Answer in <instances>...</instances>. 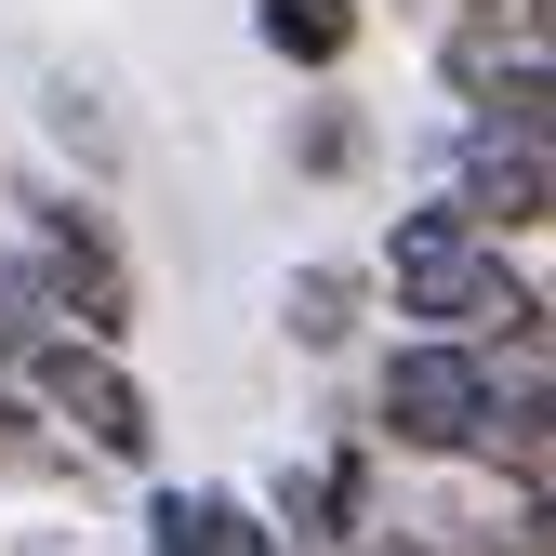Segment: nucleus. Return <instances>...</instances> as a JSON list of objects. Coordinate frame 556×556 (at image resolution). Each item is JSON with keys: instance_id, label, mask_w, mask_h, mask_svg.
I'll return each mask as SVG.
<instances>
[{"instance_id": "f257e3e1", "label": "nucleus", "mask_w": 556, "mask_h": 556, "mask_svg": "<svg viewBox=\"0 0 556 556\" xmlns=\"http://www.w3.org/2000/svg\"><path fill=\"white\" fill-rule=\"evenodd\" d=\"M384 292H397V318L464 331V344H491V331H543V292L504 265V239H477V226L451 213V199H425V213L384 226Z\"/></svg>"}, {"instance_id": "423d86ee", "label": "nucleus", "mask_w": 556, "mask_h": 556, "mask_svg": "<svg viewBox=\"0 0 556 556\" xmlns=\"http://www.w3.org/2000/svg\"><path fill=\"white\" fill-rule=\"evenodd\" d=\"M147 556H292L265 530V504H239V491H160L147 504Z\"/></svg>"}, {"instance_id": "0eeeda50", "label": "nucleus", "mask_w": 556, "mask_h": 556, "mask_svg": "<svg viewBox=\"0 0 556 556\" xmlns=\"http://www.w3.org/2000/svg\"><path fill=\"white\" fill-rule=\"evenodd\" d=\"M358 318H371V278L358 265H292V278H278V331H292L305 358H344Z\"/></svg>"}, {"instance_id": "1a4fd4ad", "label": "nucleus", "mask_w": 556, "mask_h": 556, "mask_svg": "<svg viewBox=\"0 0 556 556\" xmlns=\"http://www.w3.org/2000/svg\"><path fill=\"white\" fill-rule=\"evenodd\" d=\"M292 160H305V173H358V160H371V119H358V106H305Z\"/></svg>"}, {"instance_id": "20e7f679", "label": "nucleus", "mask_w": 556, "mask_h": 556, "mask_svg": "<svg viewBox=\"0 0 556 556\" xmlns=\"http://www.w3.org/2000/svg\"><path fill=\"white\" fill-rule=\"evenodd\" d=\"M27 278H40V305L66 331L132 344V265H119V239H106L93 199H40V213H27Z\"/></svg>"}, {"instance_id": "f03ea898", "label": "nucleus", "mask_w": 556, "mask_h": 556, "mask_svg": "<svg viewBox=\"0 0 556 556\" xmlns=\"http://www.w3.org/2000/svg\"><path fill=\"white\" fill-rule=\"evenodd\" d=\"M491 397H504L491 344H464V331H410L397 358L371 371V451H397V464H464L477 425H491Z\"/></svg>"}, {"instance_id": "9b49d317", "label": "nucleus", "mask_w": 556, "mask_h": 556, "mask_svg": "<svg viewBox=\"0 0 556 556\" xmlns=\"http://www.w3.org/2000/svg\"><path fill=\"white\" fill-rule=\"evenodd\" d=\"M344 556H438V543H425V530H358Z\"/></svg>"}, {"instance_id": "7ed1b4c3", "label": "nucleus", "mask_w": 556, "mask_h": 556, "mask_svg": "<svg viewBox=\"0 0 556 556\" xmlns=\"http://www.w3.org/2000/svg\"><path fill=\"white\" fill-rule=\"evenodd\" d=\"M27 397H40V425H66L93 464H119V477H147L160 464V410H147V384H132V358L119 344H93V331H66V318H40L27 344Z\"/></svg>"}, {"instance_id": "9d476101", "label": "nucleus", "mask_w": 556, "mask_h": 556, "mask_svg": "<svg viewBox=\"0 0 556 556\" xmlns=\"http://www.w3.org/2000/svg\"><path fill=\"white\" fill-rule=\"evenodd\" d=\"M40 119H53V147H80V160H93V173H106V160H119V132H106V119H93V93H80V80H53V93H40Z\"/></svg>"}, {"instance_id": "39448f33", "label": "nucleus", "mask_w": 556, "mask_h": 556, "mask_svg": "<svg viewBox=\"0 0 556 556\" xmlns=\"http://www.w3.org/2000/svg\"><path fill=\"white\" fill-rule=\"evenodd\" d=\"M451 213H464L477 239H530V226H543V132H491V119H477Z\"/></svg>"}, {"instance_id": "6e6552de", "label": "nucleus", "mask_w": 556, "mask_h": 556, "mask_svg": "<svg viewBox=\"0 0 556 556\" xmlns=\"http://www.w3.org/2000/svg\"><path fill=\"white\" fill-rule=\"evenodd\" d=\"M358 0H252V40L278 53V66H344V53H358Z\"/></svg>"}]
</instances>
